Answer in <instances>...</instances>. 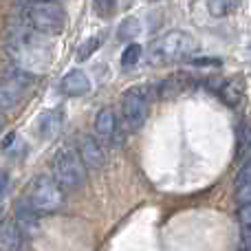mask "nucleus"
I'll return each mask as SVG.
<instances>
[{
    "label": "nucleus",
    "instance_id": "1",
    "mask_svg": "<svg viewBox=\"0 0 251 251\" xmlns=\"http://www.w3.org/2000/svg\"><path fill=\"white\" fill-rule=\"evenodd\" d=\"M196 49V42L190 33L185 31H170V33L161 35L159 40L150 44L148 49V62L154 66L172 64L183 57H187Z\"/></svg>",
    "mask_w": 251,
    "mask_h": 251
},
{
    "label": "nucleus",
    "instance_id": "2",
    "mask_svg": "<svg viewBox=\"0 0 251 251\" xmlns=\"http://www.w3.org/2000/svg\"><path fill=\"white\" fill-rule=\"evenodd\" d=\"M25 22L42 35H57L66 26V11L60 2H35L25 7Z\"/></svg>",
    "mask_w": 251,
    "mask_h": 251
},
{
    "label": "nucleus",
    "instance_id": "3",
    "mask_svg": "<svg viewBox=\"0 0 251 251\" xmlns=\"http://www.w3.org/2000/svg\"><path fill=\"white\" fill-rule=\"evenodd\" d=\"M53 178L64 190H79L86 185V165L79 152L64 148L53 156Z\"/></svg>",
    "mask_w": 251,
    "mask_h": 251
},
{
    "label": "nucleus",
    "instance_id": "4",
    "mask_svg": "<svg viewBox=\"0 0 251 251\" xmlns=\"http://www.w3.org/2000/svg\"><path fill=\"white\" fill-rule=\"evenodd\" d=\"M29 205L38 214H53L60 212L66 203L64 187L55 181L53 176H38L31 185L29 192Z\"/></svg>",
    "mask_w": 251,
    "mask_h": 251
},
{
    "label": "nucleus",
    "instance_id": "5",
    "mask_svg": "<svg viewBox=\"0 0 251 251\" xmlns=\"http://www.w3.org/2000/svg\"><path fill=\"white\" fill-rule=\"evenodd\" d=\"M150 93L148 86H132L122 97V115L130 130H137L146 124L148 110H150Z\"/></svg>",
    "mask_w": 251,
    "mask_h": 251
},
{
    "label": "nucleus",
    "instance_id": "6",
    "mask_svg": "<svg viewBox=\"0 0 251 251\" xmlns=\"http://www.w3.org/2000/svg\"><path fill=\"white\" fill-rule=\"evenodd\" d=\"M31 75L26 71H20V73H13L9 77L0 79V113L2 110H11L16 108L22 101V93L29 86Z\"/></svg>",
    "mask_w": 251,
    "mask_h": 251
},
{
    "label": "nucleus",
    "instance_id": "7",
    "mask_svg": "<svg viewBox=\"0 0 251 251\" xmlns=\"http://www.w3.org/2000/svg\"><path fill=\"white\" fill-rule=\"evenodd\" d=\"M79 156H82L84 165H86L88 170H101L106 163L104 148H101V143L97 141L95 137H91V134L82 137V141H79Z\"/></svg>",
    "mask_w": 251,
    "mask_h": 251
},
{
    "label": "nucleus",
    "instance_id": "8",
    "mask_svg": "<svg viewBox=\"0 0 251 251\" xmlns=\"http://www.w3.org/2000/svg\"><path fill=\"white\" fill-rule=\"evenodd\" d=\"M60 91H62V95H66V97H84L91 91V79H88V75L84 73V71L73 69L62 77Z\"/></svg>",
    "mask_w": 251,
    "mask_h": 251
},
{
    "label": "nucleus",
    "instance_id": "9",
    "mask_svg": "<svg viewBox=\"0 0 251 251\" xmlns=\"http://www.w3.org/2000/svg\"><path fill=\"white\" fill-rule=\"evenodd\" d=\"M26 236L20 231L16 221H4L0 225V251H22Z\"/></svg>",
    "mask_w": 251,
    "mask_h": 251
},
{
    "label": "nucleus",
    "instance_id": "10",
    "mask_svg": "<svg viewBox=\"0 0 251 251\" xmlns=\"http://www.w3.org/2000/svg\"><path fill=\"white\" fill-rule=\"evenodd\" d=\"M190 84H192V77L187 73H174V75L165 77L163 82L159 84L156 95H159V100H174V97L181 95Z\"/></svg>",
    "mask_w": 251,
    "mask_h": 251
},
{
    "label": "nucleus",
    "instance_id": "11",
    "mask_svg": "<svg viewBox=\"0 0 251 251\" xmlns=\"http://www.w3.org/2000/svg\"><path fill=\"white\" fill-rule=\"evenodd\" d=\"M95 132L101 141H113L117 134V115L110 106L101 108L95 117Z\"/></svg>",
    "mask_w": 251,
    "mask_h": 251
},
{
    "label": "nucleus",
    "instance_id": "12",
    "mask_svg": "<svg viewBox=\"0 0 251 251\" xmlns=\"http://www.w3.org/2000/svg\"><path fill=\"white\" fill-rule=\"evenodd\" d=\"M16 225L20 227V231L29 238V236H33L35 231H38V212H35L33 207L29 205V201L26 203H20L16 209Z\"/></svg>",
    "mask_w": 251,
    "mask_h": 251
},
{
    "label": "nucleus",
    "instance_id": "13",
    "mask_svg": "<svg viewBox=\"0 0 251 251\" xmlns=\"http://www.w3.org/2000/svg\"><path fill=\"white\" fill-rule=\"evenodd\" d=\"M62 124H64V113H62V110H47V113H42L38 119L40 134H42L44 139H53L62 130Z\"/></svg>",
    "mask_w": 251,
    "mask_h": 251
},
{
    "label": "nucleus",
    "instance_id": "14",
    "mask_svg": "<svg viewBox=\"0 0 251 251\" xmlns=\"http://www.w3.org/2000/svg\"><path fill=\"white\" fill-rule=\"evenodd\" d=\"M240 4V0H207V11L214 18H225Z\"/></svg>",
    "mask_w": 251,
    "mask_h": 251
},
{
    "label": "nucleus",
    "instance_id": "15",
    "mask_svg": "<svg viewBox=\"0 0 251 251\" xmlns=\"http://www.w3.org/2000/svg\"><path fill=\"white\" fill-rule=\"evenodd\" d=\"M141 33V22L137 20V18H126V20L119 25V29H117V38L119 40H124V42H130V40H134L137 35Z\"/></svg>",
    "mask_w": 251,
    "mask_h": 251
},
{
    "label": "nucleus",
    "instance_id": "16",
    "mask_svg": "<svg viewBox=\"0 0 251 251\" xmlns=\"http://www.w3.org/2000/svg\"><path fill=\"white\" fill-rule=\"evenodd\" d=\"M141 55H143L141 44L130 42L128 47L124 49V53H122V66L124 69H132V66H137V62L141 60Z\"/></svg>",
    "mask_w": 251,
    "mask_h": 251
},
{
    "label": "nucleus",
    "instance_id": "17",
    "mask_svg": "<svg viewBox=\"0 0 251 251\" xmlns=\"http://www.w3.org/2000/svg\"><path fill=\"white\" fill-rule=\"evenodd\" d=\"M216 93H221L223 101H227L229 106H236V104H238V100H240V91L236 88L234 82H223L221 88H218Z\"/></svg>",
    "mask_w": 251,
    "mask_h": 251
},
{
    "label": "nucleus",
    "instance_id": "18",
    "mask_svg": "<svg viewBox=\"0 0 251 251\" xmlns=\"http://www.w3.org/2000/svg\"><path fill=\"white\" fill-rule=\"evenodd\" d=\"M100 44H101V38H100V35H93V38H88L86 42H84L82 47L77 49V60H79V62L88 60V57H91L93 53L100 49Z\"/></svg>",
    "mask_w": 251,
    "mask_h": 251
},
{
    "label": "nucleus",
    "instance_id": "19",
    "mask_svg": "<svg viewBox=\"0 0 251 251\" xmlns=\"http://www.w3.org/2000/svg\"><path fill=\"white\" fill-rule=\"evenodd\" d=\"M117 2L119 0H93V9L100 18H110L117 11Z\"/></svg>",
    "mask_w": 251,
    "mask_h": 251
},
{
    "label": "nucleus",
    "instance_id": "20",
    "mask_svg": "<svg viewBox=\"0 0 251 251\" xmlns=\"http://www.w3.org/2000/svg\"><path fill=\"white\" fill-rule=\"evenodd\" d=\"M251 150V126H245L240 130V137H238V154H247Z\"/></svg>",
    "mask_w": 251,
    "mask_h": 251
},
{
    "label": "nucleus",
    "instance_id": "21",
    "mask_svg": "<svg viewBox=\"0 0 251 251\" xmlns=\"http://www.w3.org/2000/svg\"><path fill=\"white\" fill-rule=\"evenodd\" d=\"M236 201L240 205L251 203V181H243V183H236Z\"/></svg>",
    "mask_w": 251,
    "mask_h": 251
},
{
    "label": "nucleus",
    "instance_id": "22",
    "mask_svg": "<svg viewBox=\"0 0 251 251\" xmlns=\"http://www.w3.org/2000/svg\"><path fill=\"white\" fill-rule=\"evenodd\" d=\"M238 221H240V225H243V227L251 225V203L240 205V209H238Z\"/></svg>",
    "mask_w": 251,
    "mask_h": 251
},
{
    "label": "nucleus",
    "instance_id": "23",
    "mask_svg": "<svg viewBox=\"0 0 251 251\" xmlns=\"http://www.w3.org/2000/svg\"><path fill=\"white\" fill-rule=\"evenodd\" d=\"M243 181H251V159L240 168L238 176H236V183H243Z\"/></svg>",
    "mask_w": 251,
    "mask_h": 251
},
{
    "label": "nucleus",
    "instance_id": "24",
    "mask_svg": "<svg viewBox=\"0 0 251 251\" xmlns=\"http://www.w3.org/2000/svg\"><path fill=\"white\" fill-rule=\"evenodd\" d=\"M192 64H196V66H218L221 64V60L218 57H196V60H192Z\"/></svg>",
    "mask_w": 251,
    "mask_h": 251
},
{
    "label": "nucleus",
    "instance_id": "25",
    "mask_svg": "<svg viewBox=\"0 0 251 251\" xmlns=\"http://www.w3.org/2000/svg\"><path fill=\"white\" fill-rule=\"evenodd\" d=\"M7 183H9V172L7 170H0V196H2L4 190H7Z\"/></svg>",
    "mask_w": 251,
    "mask_h": 251
},
{
    "label": "nucleus",
    "instance_id": "26",
    "mask_svg": "<svg viewBox=\"0 0 251 251\" xmlns=\"http://www.w3.org/2000/svg\"><path fill=\"white\" fill-rule=\"evenodd\" d=\"M35 2H53V0H16V4H20V7H29V4H35Z\"/></svg>",
    "mask_w": 251,
    "mask_h": 251
},
{
    "label": "nucleus",
    "instance_id": "27",
    "mask_svg": "<svg viewBox=\"0 0 251 251\" xmlns=\"http://www.w3.org/2000/svg\"><path fill=\"white\" fill-rule=\"evenodd\" d=\"M243 243L247 245V247H251V225H247L243 229Z\"/></svg>",
    "mask_w": 251,
    "mask_h": 251
},
{
    "label": "nucleus",
    "instance_id": "28",
    "mask_svg": "<svg viewBox=\"0 0 251 251\" xmlns=\"http://www.w3.org/2000/svg\"><path fill=\"white\" fill-rule=\"evenodd\" d=\"M4 128V117H2V113H0V130Z\"/></svg>",
    "mask_w": 251,
    "mask_h": 251
},
{
    "label": "nucleus",
    "instance_id": "29",
    "mask_svg": "<svg viewBox=\"0 0 251 251\" xmlns=\"http://www.w3.org/2000/svg\"><path fill=\"white\" fill-rule=\"evenodd\" d=\"M132 4V0H124V7H130Z\"/></svg>",
    "mask_w": 251,
    "mask_h": 251
},
{
    "label": "nucleus",
    "instance_id": "30",
    "mask_svg": "<svg viewBox=\"0 0 251 251\" xmlns=\"http://www.w3.org/2000/svg\"><path fill=\"white\" fill-rule=\"evenodd\" d=\"M245 251H251V247H247V249H245Z\"/></svg>",
    "mask_w": 251,
    "mask_h": 251
},
{
    "label": "nucleus",
    "instance_id": "31",
    "mask_svg": "<svg viewBox=\"0 0 251 251\" xmlns=\"http://www.w3.org/2000/svg\"><path fill=\"white\" fill-rule=\"evenodd\" d=\"M150 2H152V0H150Z\"/></svg>",
    "mask_w": 251,
    "mask_h": 251
}]
</instances>
